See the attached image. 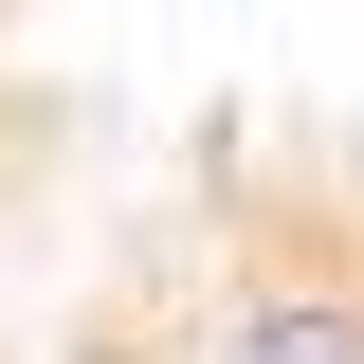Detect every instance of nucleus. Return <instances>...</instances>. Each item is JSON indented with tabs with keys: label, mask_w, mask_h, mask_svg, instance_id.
Here are the masks:
<instances>
[{
	"label": "nucleus",
	"mask_w": 364,
	"mask_h": 364,
	"mask_svg": "<svg viewBox=\"0 0 364 364\" xmlns=\"http://www.w3.org/2000/svg\"><path fill=\"white\" fill-rule=\"evenodd\" d=\"M164 364H364V273H328V255H255V273H219V291L182 310Z\"/></svg>",
	"instance_id": "f257e3e1"
}]
</instances>
